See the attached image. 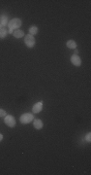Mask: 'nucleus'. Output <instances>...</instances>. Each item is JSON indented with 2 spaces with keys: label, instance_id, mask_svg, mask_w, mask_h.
Listing matches in <instances>:
<instances>
[{
  "label": "nucleus",
  "instance_id": "f257e3e1",
  "mask_svg": "<svg viewBox=\"0 0 91 175\" xmlns=\"http://www.w3.org/2000/svg\"><path fill=\"white\" fill-rule=\"evenodd\" d=\"M21 26V21L19 19H13L11 20L9 23H8V27H9V30L8 32L9 33H12L14 32V30H17V28H19Z\"/></svg>",
  "mask_w": 91,
  "mask_h": 175
},
{
  "label": "nucleus",
  "instance_id": "f03ea898",
  "mask_svg": "<svg viewBox=\"0 0 91 175\" xmlns=\"http://www.w3.org/2000/svg\"><path fill=\"white\" fill-rule=\"evenodd\" d=\"M19 119H20V123L21 124H29V123H31L34 120V116L31 113H24L23 115L20 116Z\"/></svg>",
  "mask_w": 91,
  "mask_h": 175
},
{
  "label": "nucleus",
  "instance_id": "7ed1b4c3",
  "mask_svg": "<svg viewBox=\"0 0 91 175\" xmlns=\"http://www.w3.org/2000/svg\"><path fill=\"white\" fill-rule=\"evenodd\" d=\"M24 43L28 48H33L35 46V38L33 35L27 34L24 36Z\"/></svg>",
  "mask_w": 91,
  "mask_h": 175
},
{
  "label": "nucleus",
  "instance_id": "20e7f679",
  "mask_svg": "<svg viewBox=\"0 0 91 175\" xmlns=\"http://www.w3.org/2000/svg\"><path fill=\"white\" fill-rule=\"evenodd\" d=\"M4 122L10 128H14L16 126V119L14 118V116H12V115H6L5 119H4Z\"/></svg>",
  "mask_w": 91,
  "mask_h": 175
},
{
  "label": "nucleus",
  "instance_id": "39448f33",
  "mask_svg": "<svg viewBox=\"0 0 91 175\" xmlns=\"http://www.w3.org/2000/svg\"><path fill=\"white\" fill-rule=\"evenodd\" d=\"M71 62L74 64L75 66H80L81 65V59L78 55H73L71 57Z\"/></svg>",
  "mask_w": 91,
  "mask_h": 175
},
{
  "label": "nucleus",
  "instance_id": "423d86ee",
  "mask_svg": "<svg viewBox=\"0 0 91 175\" xmlns=\"http://www.w3.org/2000/svg\"><path fill=\"white\" fill-rule=\"evenodd\" d=\"M42 109H43V101L37 102V103L32 107L33 113H40L41 111H42Z\"/></svg>",
  "mask_w": 91,
  "mask_h": 175
},
{
  "label": "nucleus",
  "instance_id": "0eeeda50",
  "mask_svg": "<svg viewBox=\"0 0 91 175\" xmlns=\"http://www.w3.org/2000/svg\"><path fill=\"white\" fill-rule=\"evenodd\" d=\"M33 127L36 129H42L43 128V122L41 120H39V119L33 120Z\"/></svg>",
  "mask_w": 91,
  "mask_h": 175
},
{
  "label": "nucleus",
  "instance_id": "6e6552de",
  "mask_svg": "<svg viewBox=\"0 0 91 175\" xmlns=\"http://www.w3.org/2000/svg\"><path fill=\"white\" fill-rule=\"evenodd\" d=\"M13 35L16 37V38H22L24 36V32L20 29H17V30H14L13 32Z\"/></svg>",
  "mask_w": 91,
  "mask_h": 175
},
{
  "label": "nucleus",
  "instance_id": "1a4fd4ad",
  "mask_svg": "<svg viewBox=\"0 0 91 175\" xmlns=\"http://www.w3.org/2000/svg\"><path fill=\"white\" fill-rule=\"evenodd\" d=\"M67 47H68L69 49H76L77 48V43H76V41H74V40H69V41H67Z\"/></svg>",
  "mask_w": 91,
  "mask_h": 175
},
{
  "label": "nucleus",
  "instance_id": "9d476101",
  "mask_svg": "<svg viewBox=\"0 0 91 175\" xmlns=\"http://www.w3.org/2000/svg\"><path fill=\"white\" fill-rule=\"evenodd\" d=\"M7 34H8V30L6 27H2L0 29V38H5Z\"/></svg>",
  "mask_w": 91,
  "mask_h": 175
},
{
  "label": "nucleus",
  "instance_id": "9b49d317",
  "mask_svg": "<svg viewBox=\"0 0 91 175\" xmlns=\"http://www.w3.org/2000/svg\"><path fill=\"white\" fill-rule=\"evenodd\" d=\"M38 30H39V29H38L37 26H35V25L34 26H31V27L29 28V33L31 35H35L38 33Z\"/></svg>",
  "mask_w": 91,
  "mask_h": 175
},
{
  "label": "nucleus",
  "instance_id": "f8f14e48",
  "mask_svg": "<svg viewBox=\"0 0 91 175\" xmlns=\"http://www.w3.org/2000/svg\"><path fill=\"white\" fill-rule=\"evenodd\" d=\"M0 23H1L2 25H6V24H8V22H7V17H5V16L0 17Z\"/></svg>",
  "mask_w": 91,
  "mask_h": 175
},
{
  "label": "nucleus",
  "instance_id": "ddd939ff",
  "mask_svg": "<svg viewBox=\"0 0 91 175\" xmlns=\"http://www.w3.org/2000/svg\"><path fill=\"white\" fill-rule=\"evenodd\" d=\"M85 140L88 142V143H90V142H91V133H90V132H88V133L86 134Z\"/></svg>",
  "mask_w": 91,
  "mask_h": 175
},
{
  "label": "nucleus",
  "instance_id": "4468645a",
  "mask_svg": "<svg viewBox=\"0 0 91 175\" xmlns=\"http://www.w3.org/2000/svg\"><path fill=\"white\" fill-rule=\"evenodd\" d=\"M6 115H7V114H6V111L0 108V117H5Z\"/></svg>",
  "mask_w": 91,
  "mask_h": 175
},
{
  "label": "nucleus",
  "instance_id": "2eb2a0df",
  "mask_svg": "<svg viewBox=\"0 0 91 175\" xmlns=\"http://www.w3.org/2000/svg\"><path fill=\"white\" fill-rule=\"evenodd\" d=\"M2 139H3V135H2V134L0 133V142L2 141Z\"/></svg>",
  "mask_w": 91,
  "mask_h": 175
},
{
  "label": "nucleus",
  "instance_id": "dca6fc26",
  "mask_svg": "<svg viewBox=\"0 0 91 175\" xmlns=\"http://www.w3.org/2000/svg\"><path fill=\"white\" fill-rule=\"evenodd\" d=\"M78 54H79V51L77 49H75V55H78Z\"/></svg>",
  "mask_w": 91,
  "mask_h": 175
},
{
  "label": "nucleus",
  "instance_id": "f3484780",
  "mask_svg": "<svg viewBox=\"0 0 91 175\" xmlns=\"http://www.w3.org/2000/svg\"><path fill=\"white\" fill-rule=\"evenodd\" d=\"M2 27H3V25H2V24H1V23H0V29L2 28Z\"/></svg>",
  "mask_w": 91,
  "mask_h": 175
}]
</instances>
